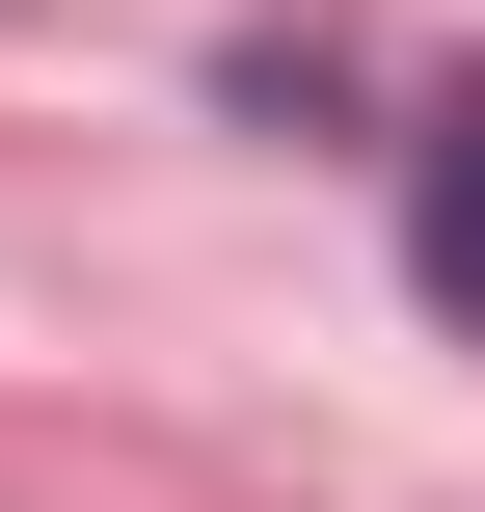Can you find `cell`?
Listing matches in <instances>:
<instances>
[{"mask_svg": "<svg viewBox=\"0 0 485 512\" xmlns=\"http://www.w3.org/2000/svg\"><path fill=\"white\" fill-rule=\"evenodd\" d=\"M405 270H432V297L485 324V81L432 108V162H405Z\"/></svg>", "mask_w": 485, "mask_h": 512, "instance_id": "obj_1", "label": "cell"}]
</instances>
